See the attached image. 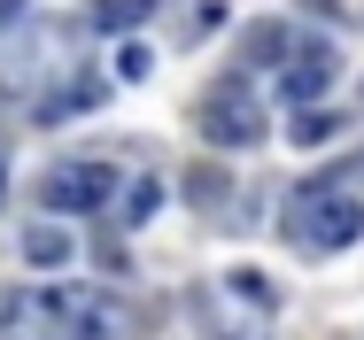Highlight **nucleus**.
Instances as JSON below:
<instances>
[{
    "instance_id": "f257e3e1",
    "label": "nucleus",
    "mask_w": 364,
    "mask_h": 340,
    "mask_svg": "<svg viewBox=\"0 0 364 340\" xmlns=\"http://www.w3.org/2000/svg\"><path fill=\"white\" fill-rule=\"evenodd\" d=\"M8 340H124V317L93 286H39L8 302Z\"/></svg>"
},
{
    "instance_id": "f03ea898",
    "label": "nucleus",
    "mask_w": 364,
    "mask_h": 340,
    "mask_svg": "<svg viewBox=\"0 0 364 340\" xmlns=\"http://www.w3.org/2000/svg\"><path fill=\"white\" fill-rule=\"evenodd\" d=\"M357 232H364V202L357 194H341V186H326V178H310V186L287 194V240L302 256H341Z\"/></svg>"
},
{
    "instance_id": "7ed1b4c3",
    "label": "nucleus",
    "mask_w": 364,
    "mask_h": 340,
    "mask_svg": "<svg viewBox=\"0 0 364 340\" xmlns=\"http://www.w3.org/2000/svg\"><path fill=\"white\" fill-rule=\"evenodd\" d=\"M194 124H202L210 147H256V139H264V101H256V85L232 70V77H218V85L202 93Z\"/></svg>"
},
{
    "instance_id": "20e7f679",
    "label": "nucleus",
    "mask_w": 364,
    "mask_h": 340,
    "mask_svg": "<svg viewBox=\"0 0 364 340\" xmlns=\"http://www.w3.org/2000/svg\"><path fill=\"white\" fill-rule=\"evenodd\" d=\"M109 194H117V170L109 163H55L39 178V202L55 209V216H93Z\"/></svg>"
},
{
    "instance_id": "39448f33",
    "label": "nucleus",
    "mask_w": 364,
    "mask_h": 340,
    "mask_svg": "<svg viewBox=\"0 0 364 340\" xmlns=\"http://www.w3.org/2000/svg\"><path fill=\"white\" fill-rule=\"evenodd\" d=\"M333 70H341V62H333V47H294V55H287V77H279V93L310 109V101L333 85Z\"/></svg>"
},
{
    "instance_id": "423d86ee",
    "label": "nucleus",
    "mask_w": 364,
    "mask_h": 340,
    "mask_svg": "<svg viewBox=\"0 0 364 340\" xmlns=\"http://www.w3.org/2000/svg\"><path fill=\"white\" fill-rule=\"evenodd\" d=\"M155 0H93V31H140Z\"/></svg>"
},
{
    "instance_id": "0eeeda50",
    "label": "nucleus",
    "mask_w": 364,
    "mask_h": 340,
    "mask_svg": "<svg viewBox=\"0 0 364 340\" xmlns=\"http://www.w3.org/2000/svg\"><path fill=\"white\" fill-rule=\"evenodd\" d=\"M117 194H124V202H117V216H124V224H147V216H155V202H163V186H155V178H132V186H117Z\"/></svg>"
},
{
    "instance_id": "6e6552de",
    "label": "nucleus",
    "mask_w": 364,
    "mask_h": 340,
    "mask_svg": "<svg viewBox=\"0 0 364 340\" xmlns=\"http://www.w3.org/2000/svg\"><path fill=\"white\" fill-rule=\"evenodd\" d=\"M23 256H31V263H39V271H55V263H70V240H63V232H47V224H39V232H31V240H23Z\"/></svg>"
},
{
    "instance_id": "1a4fd4ad",
    "label": "nucleus",
    "mask_w": 364,
    "mask_h": 340,
    "mask_svg": "<svg viewBox=\"0 0 364 340\" xmlns=\"http://www.w3.org/2000/svg\"><path fill=\"white\" fill-rule=\"evenodd\" d=\"M279 55H287V31H279V23H256V31H248V70L279 62Z\"/></svg>"
},
{
    "instance_id": "9d476101",
    "label": "nucleus",
    "mask_w": 364,
    "mask_h": 340,
    "mask_svg": "<svg viewBox=\"0 0 364 340\" xmlns=\"http://www.w3.org/2000/svg\"><path fill=\"white\" fill-rule=\"evenodd\" d=\"M333 132H341V124H333V116H318V109H302V116H294V147H326V139H333Z\"/></svg>"
},
{
    "instance_id": "9b49d317",
    "label": "nucleus",
    "mask_w": 364,
    "mask_h": 340,
    "mask_svg": "<svg viewBox=\"0 0 364 340\" xmlns=\"http://www.w3.org/2000/svg\"><path fill=\"white\" fill-rule=\"evenodd\" d=\"M225 23V0H202V8H194V16H186V39H194V47H202V39H210V31H218Z\"/></svg>"
},
{
    "instance_id": "f8f14e48",
    "label": "nucleus",
    "mask_w": 364,
    "mask_h": 340,
    "mask_svg": "<svg viewBox=\"0 0 364 340\" xmlns=\"http://www.w3.org/2000/svg\"><path fill=\"white\" fill-rule=\"evenodd\" d=\"M147 70H155V55H147V47H124V55H117V77H124V85H140Z\"/></svg>"
},
{
    "instance_id": "ddd939ff",
    "label": "nucleus",
    "mask_w": 364,
    "mask_h": 340,
    "mask_svg": "<svg viewBox=\"0 0 364 340\" xmlns=\"http://www.w3.org/2000/svg\"><path fill=\"white\" fill-rule=\"evenodd\" d=\"M186 194H194V202H218V194H225V178H218V170H202V163H194V178H186Z\"/></svg>"
},
{
    "instance_id": "4468645a",
    "label": "nucleus",
    "mask_w": 364,
    "mask_h": 340,
    "mask_svg": "<svg viewBox=\"0 0 364 340\" xmlns=\"http://www.w3.org/2000/svg\"><path fill=\"white\" fill-rule=\"evenodd\" d=\"M0 23H23V0H0Z\"/></svg>"
},
{
    "instance_id": "2eb2a0df",
    "label": "nucleus",
    "mask_w": 364,
    "mask_h": 340,
    "mask_svg": "<svg viewBox=\"0 0 364 340\" xmlns=\"http://www.w3.org/2000/svg\"><path fill=\"white\" fill-rule=\"evenodd\" d=\"M0 194H8V170H0Z\"/></svg>"
}]
</instances>
